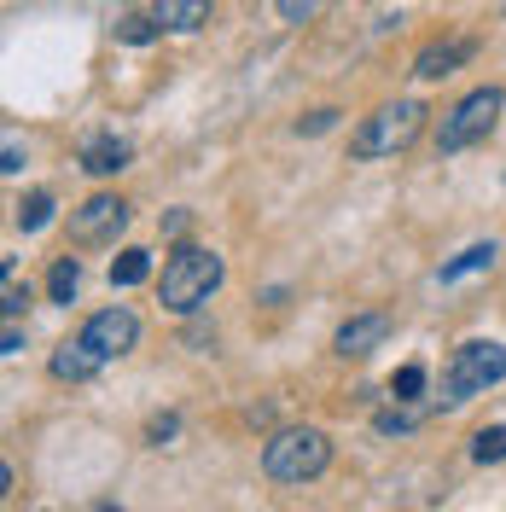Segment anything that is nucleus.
Returning a JSON list of instances; mask_svg holds the SVG:
<instances>
[{"label":"nucleus","instance_id":"nucleus-5","mask_svg":"<svg viewBox=\"0 0 506 512\" xmlns=\"http://www.w3.org/2000/svg\"><path fill=\"white\" fill-rule=\"evenodd\" d=\"M501 105H506L501 88H472V94L437 123V152H466L477 140H489V128L501 123Z\"/></svg>","mask_w":506,"mask_h":512},{"label":"nucleus","instance_id":"nucleus-20","mask_svg":"<svg viewBox=\"0 0 506 512\" xmlns=\"http://www.w3.org/2000/svg\"><path fill=\"white\" fill-rule=\"evenodd\" d=\"M0 280H6V315H24L30 309V286H18V268H0Z\"/></svg>","mask_w":506,"mask_h":512},{"label":"nucleus","instance_id":"nucleus-13","mask_svg":"<svg viewBox=\"0 0 506 512\" xmlns=\"http://www.w3.org/2000/svg\"><path fill=\"white\" fill-rule=\"evenodd\" d=\"M495 245H472V251H460L454 262H443V286H454V280H466V274H483V268H495Z\"/></svg>","mask_w":506,"mask_h":512},{"label":"nucleus","instance_id":"nucleus-14","mask_svg":"<svg viewBox=\"0 0 506 512\" xmlns=\"http://www.w3.org/2000/svg\"><path fill=\"white\" fill-rule=\"evenodd\" d=\"M76 286H82L76 256H59V262H53V274H47V297H53V303H70V297H76Z\"/></svg>","mask_w":506,"mask_h":512},{"label":"nucleus","instance_id":"nucleus-24","mask_svg":"<svg viewBox=\"0 0 506 512\" xmlns=\"http://www.w3.org/2000/svg\"><path fill=\"white\" fill-rule=\"evenodd\" d=\"M24 350V326H18V315H6V338H0V355H18Z\"/></svg>","mask_w":506,"mask_h":512},{"label":"nucleus","instance_id":"nucleus-18","mask_svg":"<svg viewBox=\"0 0 506 512\" xmlns=\"http://www.w3.org/2000/svg\"><path fill=\"white\" fill-rule=\"evenodd\" d=\"M158 35H163L158 18H123V24H117V41H128V47H146V41H158Z\"/></svg>","mask_w":506,"mask_h":512},{"label":"nucleus","instance_id":"nucleus-21","mask_svg":"<svg viewBox=\"0 0 506 512\" xmlns=\"http://www.w3.org/2000/svg\"><path fill=\"white\" fill-rule=\"evenodd\" d=\"M320 6H326V0H280V18L285 24H303V18H315Z\"/></svg>","mask_w":506,"mask_h":512},{"label":"nucleus","instance_id":"nucleus-15","mask_svg":"<svg viewBox=\"0 0 506 512\" xmlns=\"http://www.w3.org/2000/svg\"><path fill=\"white\" fill-rule=\"evenodd\" d=\"M53 210H59L53 192H30V198L18 204V227H24V233H41V227L53 222Z\"/></svg>","mask_w":506,"mask_h":512},{"label":"nucleus","instance_id":"nucleus-2","mask_svg":"<svg viewBox=\"0 0 506 512\" xmlns=\"http://www.w3.org/2000/svg\"><path fill=\"white\" fill-rule=\"evenodd\" d=\"M425 105L419 99H396V105H379L367 123L349 134V158H396V152H408L413 140H419V128H425Z\"/></svg>","mask_w":506,"mask_h":512},{"label":"nucleus","instance_id":"nucleus-26","mask_svg":"<svg viewBox=\"0 0 506 512\" xmlns=\"http://www.w3.org/2000/svg\"><path fill=\"white\" fill-rule=\"evenodd\" d=\"M169 437H175V414H163V419H152V443H169Z\"/></svg>","mask_w":506,"mask_h":512},{"label":"nucleus","instance_id":"nucleus-6","mask_svg":"<svg viewBox=\"0 0 506 512\" xmlns=\"http://www.w3.org/2000/svg\"><path fill=\"white\" fill-rule=\"evenodd\" d=\"M128 227V204L111 192H94L88 204L70 210V239L76 245H117V233Z\"/></svg>","mask_w":506,"mask_h":512},{"label":"nucleus","instance_id":"nucleus-3","mask_svg":"<svg viewBox=\"0 0 506 512\" xmlns=\"http://www.w3.org/2000/svg\"><path fill=\"white\" fill-rule=\"evenodd\" d=\"M326 466H332V437L315 425H291L262 448V472L274 483H315Z\"/></svg>","mask_w":506,"mask_h":512},{"label":"nucleus","instance_id":"nucleus-10","mask_svg":"<svg viewBox=\"0 0 506 512\" xmlns=\"http://www.w3.org/2000/svg\"><path fill=\"white\" fill-rule=\"evenodd\" d=\"M99 367H105V355H99L88 338H76V344H64V350L53 355V379H70V384L94 379Z\"/></svg>","mask_w":506,"mask_h":512},{"label":"nucleus","instance_id":"nucleus-16","mask_svg":"<svg viewBox=\"0 0 506 512\" xmlns=\"http://www.w3.org/2000/svg\"><path fill=\"white\" fill-rule=\"evenodd\" d=\"M152 274V256L146 251H123L117 262H111V286H140Z\"/></svg>","mask_w":506,"mask_h":512},{"label":"nucleus","instance_id":"nucleus-12","mask_svg":"<svg viewBox=\"0 0 506 512\" xmlns=\"http://www.w3.org/2000/svg\"><path fill=\"white\" fill-rule=\"evenodd\" d=\"M82 169H88V175H117V169H128V140L94 134V140L82 146Z\"/></svg>","mask_w":506,"mask_h":512},{"label":"nucleus","instance_id":"nucleus-25","mask_svg":"<svg viewBox=\"0 0 506 512\" xmlns=\"http://www.w3.org/2000/svg\"><path fill=\"white\" fill-rule=\"evenodd\" d=\"M187 227H192V216H187V210H169V216H163V233H175V239H181Z\"/></svg>","mask_w":506,"mask_h":512},{"label":"nucleus","instance_id":"nucleus-9","mask_svg":"<svg viewBox=\"0 0 506 512\" xmlns=\"http://www.w3.org/2000/svg\"><path fill=\"white\" fill-rule=\"evenodd\" d=\"M472 53H477L472 35H454V41H431V47H425V53L413 59V76H419V82H437V76H448L454 64H466Z\"/></svg>","mask_w":506,"mask_h":512},{"label":"nucleus","instance_id":"nucleus-19","mask_svg":"<svg viewBox=\"0 0 506 512\" xmlns=\"http://www.w3.org/2000/svg\"><path fill=\"white\" fill-rule=\"evenodd\" d=\"M419 390H425V367H402V373L390 379V396H396V402H413Z\"/></svg>","mask_w":506,"mask_h":512},{"label":"nucleus","instance_id":"nucleus-22","mask_svg":"<svg viewBox=\"0 0 506 512\" xmlns=\"http://www.w3.org/2000/svg\"><path fill=\"white\" fill-rule=\"evenodd\" d=\"M332 123H338V111H309V117L297 123V134H326Z\"/></svg>","mask_w":506,"mask_h":512},{"label":"nucleus","instance_id":"nucleus-17","mask_svg":"<svg viewBox=\"0 0 506 512\" xmlns=\"http://www.w3.org/2000/svg\"><path fill=\"white\" fill-rule=\"evenodd\" d=\"M472 460H477V466H495V460H506V425L477 431V437H472Z\"/></svg>","mask_w":506,"mask_h":512},{"label":"nucleus","instance_id":"nucleus-8","mask_svg":"<svg viewBox=\"0 0 506 512\" xmlns=\"http://www.w3.org/2000/svg\"><path fill=\"white\" fill-rule=\"evenodd\" d=\"M384 338H390V315H379V309H373V315L344 320V326H338V338H332V350L349 361V355H373Z\"/></svg>","mask_w":506,"mask_h":512},{"label":"nucleus","instance_id":"nucleus-27","mask_svg":"<svg viewBox=\"0 0 506 512\" xmlns=\"http://www.w3.org/2000/svg\"><path fill=\"white\" fill-rule=\"evenodd\" d=\"M0 169H6V175H18V169H24V152H18V140H12V134H6V163H0Z\"/></svg>","mask_w":506,"mask_h":512},{"label":"nucleus","instance_id":"nucleus-11","mask_svg":"<svg viewBox=\"0 0 506 512\" xmlns=\"http://www.w3.org/2000/svg\"><path fill=\"white\" fill-rule=\"evenodd\" d=\"M152 18H158L163 30L192 35V30H204V24H210V0H158V6H152Z\"/></svg>","mask_w":506,"mask_h":512},{"label":"nucleus","instance_id":"nucleus-7","mask_svg":"<svg viewBox=\"0 0 506 512\" xmlns=\"http://www.w3.org/2000/svg\"><path fill=\"white\" fill-rule=\"evenodd\" d=\"M82 338H88L105 361H117V355H128L134 344H140V320L128 315V309H99V315H88Z\"/></svg>","mask_w":506,"mask_h":512},{"label":"nucleus","instance_id":"nucleus-4","mask_svg":"<svg viewBox=\"0 0 506 512\" xmlns=\"http://www.w3.org/2000/svg\"><path fill=\"white\" fill-rule=\"evenodd\" d=\"M506 379V344H489V338H472V344H460L454 361H448L443 373V408H460V402H472L477 390H489V384Z\"/></svg>","mask_w":506,"mask_h":512},{"label":"nucleus","instance_id":"nucleus-23","mask_svg":"<svg viewBox=\"0 0 506 512\" xmlns=\"http://www.w3.org/2000/svg\"><path fill=\"white\" fill-rule=\"evenodd\" d=\"M373 425H379L384 437H390V431H408V425H413V414H402V408H384V414L373 419Z\"/></svg>","mask_w":506,"mask_h":512},{"label":"nucleus","instance_id":"nucleus-1","mask_svg":"<svg viewBox=\"0 0 506 512\" xmlns=\"http://www.w3.org/2000/svg\"><path fill=\"white\" fill-rule=\"evenodd\" d=\"M222 256L204 251V245H181V251L163 262V280H158V297L169 315H192V309H204L216 286H222Z\"/></svg>","mask_w":506,"mask_h":512}]
</instances>
